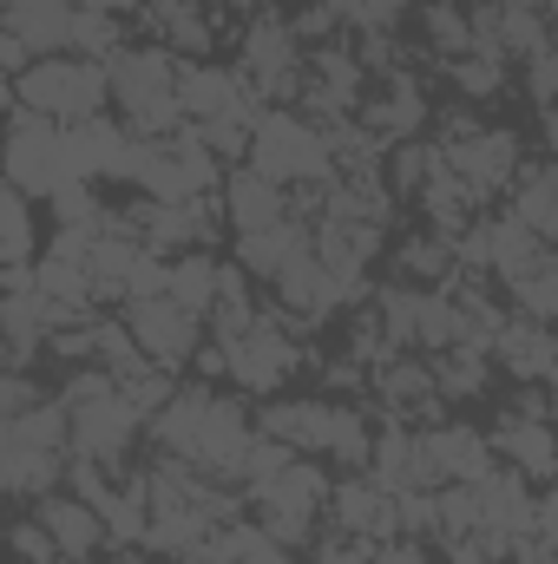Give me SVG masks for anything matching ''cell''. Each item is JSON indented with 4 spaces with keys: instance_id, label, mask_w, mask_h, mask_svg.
<instances>
[{
    "instance_id": "1",
    "label": "cell",
    "mask_w": 558,
    "mask_h": 564,
    "mask_svg": "<svg viewBox=\"0 0 558 564\" xmlns=\"http://www.w3.org/2000/svg\"><path fill=\"white\" fill-rule=\"evenodd\" d=\"M0 184H13L26 204H33V197H53L60 184H79L73 164H66V126L13 106L7 139H0Z\"/></svg>"
},
{
    "instance_id": "2",
    "label": "cell",
    "mask_w": 558,
    "mask_h": 564,
    "mask_svg": "<svg viewBox=\"0 0 558 564\" xmlns=\"http://www.w3.org/2000/svg\"><path fill=\"white\" fill-rule=\"evenodd\" d=\"M244 158H250L257 177H270L282 191H289V184H335V164H329L322 132H315L309 119H296V112H264Z\"/></svg>"
},
{
    "instance_id": "3",
    "label": "cell",
    "mask_w": 558,
    "mask_h": 564,
    "mask_svg": "<svg viewBox=\"0 0 558 564\" xmlns=\"http://www.w3.org/2000/svg\"><path fill=\"white\" fill-rule=\"evenodd\" d=\"M309 361V348L289 335V322H282V308H257V322L224 348V375L244 388V394H257V401H270L282 381L296 375Z\"/></svg>"
},
{
    "instance_id": "4",
    "label": "cell",
    "mask_w": 558,
    "mask_h": 564,
    "mask_svg": "<svg viewBox=\"0 0 558 564\" xmlns=\"http://www.w3.org/2000/svg\"><path fill=\"white\" fill-rule=\"evenodd\" d=\"M139 433H144V421L119 401V388H112V394H99V401H86V408L66 414V453L73 459H93L106 473H126Z\"/></svg>"
},
{
    "instance_id": "5",
    "label": "cell",
    "mask_w": 558,
    "mask_h": 564,
    "mask_svg": "<svg viewBox=\"0 0 558 564\" xmlns=\"http://www.w3.org/2000/svg\"><path fill=\"white\" fill-rule=\"evenodd\" d=\"M433 151H440V164H447L453 177H466V184H473V197H480V204H493V197L513 184V171L526 164V144H519L513 126H486V132H473V139L433 144Z\"/></svg>"
},
{
    "instance_id": "6",
    "label": "cell",
    "mask_w": 558,
    "mask_h": 564,
    "mask_svg": "<svg viewBox=\"0 0 558 564\" xmlns=\"http://www.w3.org/2000/svg\"><path fill=\"white\" fill-rule=\"evenodd\" d=\"M126 328L139 341V355L151 368H191V348L204 341V322L191 308H178L171 295H151V302H126Z\"/></svg>"
},
{
    "instance_id": "7",
    "label": "cell",
    "mask_w": 558,
    "mask_h": 564,
    "mask_svg": "<svg viewBox=\"0 0 558 564\" xmlns=\"http://www.w3.org/2000/svg\"><path fill=\"white\" fill-rule=\"evenodd\" d=\"M106 86H112V106L132 119L144 106H158V99H171V86H178V53H164V46H119L112 59H106Z\"/></svg>"
},
{
    "instance_id": "8",
    "label": "cell",
    "mask_w": 558,
    "mask_h": 564,
    "mask_svg": "<svg viewBox=\"0 0 558 564\" xmlns=\"http://www.w3.org/2000/svg\"><path fill=\"white\" fill-rule=\"evenodd\" d=\"M388 79V93L375 99V106H355V126L368 132V139L382 144H401V139H420L427 132V93H420V73H408V66H388L382 73Z\"/></svg>"
},
{
    "instance_id": "9",
    "label": "cell",
    "mask_w": 558,
    "mask_h": 564,
    "mask_svg": "<svg viewBox=\"0 0 558 564\" xmlns=\"http://www.w3.org/2000/svg\"><path fill=\"white\" fill-rule=\"evenodd\" d=\"M250 414H244V401H230V394H217L211 401V414L197 426V446H191V466L204 473V479H237V459H244V446H250Z\"/></svg>"
},
{
    "instance_id": "10",
    "label": "cell",
    "mask_w": 558,
    "mask_h": 564,
    "mask_svg": "<svg viewBox=\"0 0 558 564\" xmlns=\"http://www.w3.org/2000/svg\"><path fill=\"white\" fill-rule=\"evenodd\" d=\"M322 512L335 519V532H355V539H375V545H388V539H395L388 492H382L368 473H342V479H329V499H322Z\"/></svg>"
},
{
    "instance_id": "11",
    "label": "cell",
    "mask_w": 558,
    "mask_h": 564,
    "mask_svg": "<svg viewBox=\"0 0 558 564\" xmlns=\"http://www.w3.org/2000/svg\"><path fill=\"white\" fill-rule=\"evenodd\" d=\"M493 361H506L513 381H552L558 375V341H552V322H533V315H513L493 328Z\"/></svg>"
},
{
    "instance_id": "12",
    "label": "cell",
    "mask_w": 558,
    "mask_h": 564,
    "mask_svg": "<svg viewBox=\"0 0 558 564\" xmlns=\"http://www.w3.org/2000/svg\"><path fill=\"white\" fill-rule=\"evenodd\" d=\"M33 519L46 525L53 552H60L66 564L99 558V545H106V525H99V512H93L86 499H73V492H46V499H33Z\"/></svg>"
},
{
    "instance_id": "13",
    "label": "cell",
    "mask_w": 558,
    "mask_h": 564,
    "mask_svg": "<svg viewBox=\"0 0 558 564\" xmlns=\"http://www.w3.org/2000/svg\"><path fill=\"white\" fill-rule=\"evenodd\" d=\"M0 33H7L26 59H53V53H66L73 7H66V0H7V7H0Z\"/></svg>"
},
{
    "instance_id": "14",
    "label": "cell",
    "mask_w": 558,
    "mask_h": 564,
    "mask_svg": "<svg viewBox=\"0 0 558 564\" xmlns=\"http://www.w3.org/2000/svg\"><path fill=\"white\" fill-rule=\"evenodd\" d=\"M217 204H224V224L244 237V230H270V224H282L289 210H282V184H270V177H257L250 164H230L224 177H217Z\"/></svg>"
},
{
    "instance_id": "15",
    "label": "cell",
    "mask_w": 558,
    "mask_h": 564,
    "mask_svg": "<svg viewBox=\"0 0 558 564\" xmlns=\"http://www.w3.org/2000/svg\"><path fill=\"white\" fill-rule=\"evenodd\" d=\"M211 401H217V388H211V381H178V388H171V401L144 421L151 446H158V453H171V459H191L197 426H204V414H211Z\"/></svg>"
},
{
    "instance_id": "16",
    "label": "cell",
    "mask_w": 558,
    "mask_h": 564,
    "mask_svg": "<svg viewBox=\"0 0 558 564\" xmlns=\"http://www.w3.org/2000/svg\"><path fill=\"white\" fill-rule=\"evenodd\" d=\"M480 224V250H486V276H500V282H513V276H526L533 263H546L552 257V243H539L513 210H493V217H473Z\"/></svg>"
},
{
    "instance_id": "17",
    "label": "cell",
    "mask_w": 558,
    "mask_h": 564,
    "mask_svg": "<svg viewBox=\"0 0 558 564\" xmlns=\"http://www.w3.org/2000/svg\"><path fill=\"white\" fill-rule=\"evenodd\" d=\"M526 486H546L558 466V446H552V421H519V414H500V433L486 440Z\"/></svg>"
},
{
    "instance_id": "18",
    "label": "cell",
    "mask_w": 558,
    "mask_h": 564,
    "mask_svg": "<svg viewBox=\"0 0 558 564\" xmlns=\"http://www.w3.org/2000/svg\"><path fill=\"white\" fill-rule=\"evenodd\" d=\"M506 210L539 237V243H552L558 237V171L546 158H526L519 171H513V184H506Z\"/></svg>"
},
{
    "instance_id": "19",
    "label": "cell",
    "mask_w": 558,
    "mask_h": 564,
    "mask_svg": "<svg viewBox=\"0 0 558 564\" xmlns=\"http://www.w3.org/2000/svg\"><path fill=\"white\" fill-rule=\"evenodd\" d=\"M171 99H178V112H184V119H217V112H230V106L244 99V86H237V73H230V66L178 59V86H171Z\"/></svg>"
},
{
    "instance_id": "20",
    "label": "cell",
    "mask_w": 558,
    "mask_h": 564,
    "mask_svg": "<svg viewBox=\"0 0 558 564\" xmlns=\"http://www.w3.org/2000/svg\"><path fill=\"white\" fill-rule=\"evenodd\" d=\"M60 479H66V453H40L20 440L0 446V492L7 499H46V492H60Z\"/></svg>"
},
{
    "instance_id": "21",
    "label": "cell",
    "mask_w": 558,
    "mask_h": 564,
    "mask_svg": "<svg viewBox=\"0 0 558 564\" xmlns=\"http://www.w3.org/2000/svg\"><path fill=\"white\" fill-rule=\"evenodd\" d=\"M427 375H433V394H440V401H480L486 381H493V355L453 341V348H440V355L427 361Z\"/></svg>"
},
{
    "instance_id": "22",
    "label": "cell",
    "mask_w": 558,
    "mask_h": 564,
    "mask_svg": "<svg viewBox=\"0 0 558 564\" xmlns=\"http://www.w3.org/2000/svg\"><path fill=\"white\" fill-rule=\"evenodd\" d=\"M296 250H309V224L282 217L270 230H244V237H237V270H244V276H277Z\"/></svg>"
},
{
    "instance_id": "23",
    "label": "cell",
    "mask_w": 558,
    "mask_h": 564,
    "mask_svg": "<svg viewBox=\"0 0 558 564\" xmlns=\"http://www.w3.org/2000/svg\"><path fill=\"white\" fill-rule=\"evenodd\" d=\"M447 276H453V243H447V237L420 230V237H401V243H395V282H408V289H440Z\"/></svg>"
},
{
    "instance_id": "24",
    "label": "cell",
    "mask_w": 558,
    "mask_h": 564,
    "mask_svg": "<svg viewBox=\"0 0 558 564\" xmlns=\"http://www.w3.org/2000/svg\"><path fill=\"white\" fill-rule=\"evenodd\" d=\"M60 99H66V53H53V59H26V66L13 73V106H20V112L60 119Z\"/></svg>"
},
{
    "instance_id": "25",
    "label": "cell",
    "mask_w": 558,
    "mask_h": 564,
    "mask_svg": "<svg viewBox=\"0 0 558 564\" xmlns=\"http://www.w3.org/2000/svg\"><path fill=\"white\" fill-rule=\"evenodd\" d=\"M112 106V86H106V66L99 59H79L66 53V99H60V126H79V119H99Z\"/></svg>"
},
{
    "instance_id": "26",
    "label": "cell",
    "mask_w": 558,
    "mask_h": 564,
    "mask_svg": "<svg viewBox=\"0 0 558 564\" xmlns=\"http://www.w3.org/2000/svg\"><path fill=\"white\" fill-rule=\"evenodd\" d=\"M164 295L204 322V308H211V295H217V257H211V250H178V257H171V276H164Z\"/></svg>"
},
{
    "instance_id": "27",
    "label": "cell",
    "mask_w": 558,
    "mask_h": 564,
    "mask_svg": "<svg viewBox=\"0 0 558 564\" xmlns=\"http://www.w3.org/2000/svg\"><path fill=\"white\" fill-rule=\"evenodd\" d=\"M368 440H375V426H368V414L348 401V408H335L329 401V459H335V473H368Z\"/></svg>"
},
{
    "instance_id": "28",
    "label": "cell",
    "mask_w": 558,
    "mask_h": 564,
    "mask_svg": "<svg viewBox=\"0 0 558 564\" xmlns=\"http://www.w3.org/2000/svg\"><path fill=\"white\" fill-rule=\"evenodd\" d=\"M433 171H440L433 139H401V144H388V151H382V184H388V197H415Z\"/></svg>"
},
{
    "instance_id": "29",
    "label": "cell",
    "mask_w": 558,
    "mask_h": 564,
    "mask_svg": "<svg viewBox=\"0 0 558 564\" xmlns=\"http://www.w3.org/2000/svg\"><path fill=\"white\" fill-rule=\"evenodd\" d=\"M33 289H40L46 302H66V308H79V315H93V276H86V263L33 257Z\"/></svg>"
},
{
    "instance_id": "30",
    "label": "cell",
    "mask_w": 558,
    "mask_h": 564,
    "mask_svg": "<svg viewBox=\"0 0 558 564\" xmlns=\"http://www.w3.org/2000/svg\"><path fill=\"white\" fill-rule=\"evenodd\" d=\"M440 73H447V86H453L466 106L506 93V59H486V53H453V59H440Z\"/></svg>"
},
{
    "instance_id": "31",
    "label": "cell",
    "mask_w": 558,
    "mask_h": 564,
    "mask_svg": "<svg viewBox=\"0 0 558 564\" xmlns=\"http://www.w3.org/2000/svg\"><path fill=\"white\" fill-rule=\"evenodd\" d=\"M119 46H132V33H126V20L119 13H73V33H66V53H79V59H112Z\"/></svg>"
},
{
    "instance_id": "32",
    "label": "cell",
    "mask_w": 558,
    "mask_h": 564,
    "mask_svg": "<svg viewBox=\"0 0 558 564\" xmlns=\"http://www.w3.org/2000/svg\"><path fill=\"white\" fill-rule=\"evenodd\" d=\"M506 302H513V315H533V322H552L558 315V263H533L526 276L506 282Z\"/></svg>"
},
{
    "instance_id": "33",
    "label": "cell",
    "mask_w": 558,
    "mask_h": 564,
    "mask_svg": "<svg viewBox=\"0 0 558 564\" xmlns=\"http://www.w3.org/2000/svg\"><path fill=\"white\" fill-rule=\"evenodd\" d=\"M112 388H119V401L139 414V421H151L164 401H171V388H178V375L171 368H151V361H139V368H126V375H112Z\"/></svg>"
},
{
    "instance_id": "34",
    "label": "cell",
    "mask_w": 558,
    "mask_h": 564,
    "mask_svg": "<svg viewBox=\"0 0 558 564\" xmlns=\"http://www.w3.org/2000/svg\"><path fill=\"white\" fill-rule=\"evenodd\" d=\"M420 26H427L433 59L466 53V7H460V0H420Z\"/></svg>"
},
{
    "instance_id": "35",
    "label": "cell",
    "mask_w": 558,
    "mask_h": 564,
    "mask_svg": "<svg viewBox=\"0 0 558 564\" xmlns=\"http://www.w3.org/2000/svg\"><path fill=\"white\" fill-rule=\"evenodd\" d=\"M33 257V204L0 184V263H26Z\"/></svg>"
},
{
    "instance_id": "36",
    "label": "cell",
    "mask_w": 558,
    "mask_h": 564,
    "mask_svg": "<svg viewBox=\"0 0 558 564\" xmlns=\"http://www.w3.org/2000/svg\"><path fill=\"white\" fill-rule=\"evenodd\" d=\"M433 539L453 545V539H473V486H433Z\"/></svg>"
},
{
    "instance_id": "37",
    "label": "cell",
    "mask_w": 558,
    "mask_h": 564,
    "mask_svg": "<svg viewBox=\"0 0 558 564\" xmlns=\"http://www.w3.org/2000/svg\"><path fill=\"white\" fill-rule=\"evenodd\" d=\"M20 446H40V453H66V408L60 401H33L20 421H13Z\"/></svg>"
},
{
    "instance_id": "38",
    "label": "cell",
    "mask_w": 558,
    "mask_h": 564,
    "mask_svg": "<svg viewBox=\"0 0 558 564\" xmlns=\"http://www.w3.org/2000/svg\"><path fill=\"white\" fill-rule=\"evenodd\" d=\"M46 204H53V217H60V224H86V230H99V217H106V204H99V191H93V184H60Z\"/></svg>"
},
{
    "instance_id": "39",
    "label": "cell",
    "mask_w": 558,
    "mask_h": 564,
    "mask_svg": "<svg viewBox=\"0 0 558 564\" xmlns=\"http://www.w3.org/2000/svg\"><path fill=\"white\" fill-rule=\"evenodd\" d=\"M7 552H13V564H66L60 552H53V539H46L40 519H20V525L7 532Z\"/></svg>"
},
{
    "instance_id": "40",
    "label": "cell",
    "mask_w": 558,
    "mask_h": 564,
    "mask_svg": "<svg viewBox=\"0 0 558 564\" xmlns=\"http://www.w3.org/2000/svg\"><path fill=\"white\" fill-rule=\"evenodd\" d=\"M427 126H433V144H460L473 139V132H486V119L460 99V106H440V112H427Z\"/></svg>"
},
{
    "instance_id": "41",
    "label": "cell",
    "mask_w": 558,
    "mask_h": 564,
    "mask_svg": "<svg viewBox=\"0 0 558 564\" xmlns=\"http://www.w3.org/2000/svg\"><path fill=\"white\" fill-rule=\"evenodd\" d=\"M309 545H315V564H368L375 558V539H355V532H329V539L315 532Z\"/></svg>"
},
{
    "instance_id": "42",
    "label": "cell",
    "mask_w": 558,
    "mask_h": 564,
    "mask_svg": "<svg viewBox=\"0 0 558 564\" xmlns=\"http://www.w3.org/2000/svg\"><path fill=\"white\" fill-rule=\"evenodd\" d=\"M552 86H558V59H552V46L526 53V93H533V106H539V112H552Z\"/></svg>"
},
{
    "instance_id": "43",
    "label": "cell",
    "mask_w": 558,
    "mask_h": 564,
    "mask_svg": "<svg viewBox=\"0 0 558 564\" xmlns=\"http://www.w3.org/2000/svg\"><path fill=\"white\" fill-rule=\"evenodd\" d=\"M46 348H53L60 361H73V368H79V361H93V315H86V322L53 328V335H46Z\"/></svg>"
},
{
    "instance_id": "44",
    "label": "cell",
    "mask_w": 558,
    "mask_h": 564,
    "mask_svg": "<svg viewBox=\"0 0 558 564\" xmlns=\"http://www.w3.org/2000/svg\"><path fill=\"white\" fill-rule=\"evenodd\" d=\"M40 401V388L26 381V368H0V421H20Z\"/></svg>"
},
{
    "instance_id": "45",
    "label": "cell",
    "mask_w": 558,
    "mask_h": 564,
    "mask_svg": "<svg viewBox=\"0 0 558 564\" xmlns=\"http://www.w3.org/2000/svg\"><path fill=\"white\" fill-rule=\"evenodd\" d=\"M322 388L329 394H362L368 388V368H355L348 355H335V361H322Z\"/></svg>"
},
{
    "instance_id": "46",
    "label": "cell",
    "mask_w": 558,
    "mask_h": 564,
    "mask_svg": "<svg viewBox=\"0 0 558 564\" xmlns=\"http://www.w3.org/2000/svg\"><path fill=\"white\" fill-rule=\"evenodd\" d=\"M237 564H289V552L264 539V525H250V539H244V552H237Z\"/></svg>"
},
{
    "instance_id": "47",
    "label": "cell",
    "mask_w": 558,
    "mask_h": 564,
    "mask_svg": "<svg viewBox=\"0 0 558 564\" xmlns=\"http://www.w3.org/2000/svg\"><path fill=\"white\" fill-rule=\"evenodd\" d=\"M368 564H427V552H420V539H388V545H375Z\"/></svg>"
},
{
    "instance_id": "48",
    "label": "cell",
    "mask_w": 558,
    "mask_h": 564,
    "mask_svg": "<svg viewBox=\"0 0 558 564\" xmlns=\"http://www.w3.org/2000/svg\"><path fill=\"white\" fill-rule=\"evenodd\" d=\"M447 564H506V558H486L473 539H453V545H447Z\"/></svg>"
},
{
    "instance_id": "49",
    "label": "cell",
    "mask_w": 558,
    "mask_h": 564,
    "mask_svg": "<svg viewBox=\"0 0 558 564\" xmlns=\"http://www.w3.org/2000/svg\"><path fill=\"white\" fill-rule=\"evenodd\" d=\"M20 66H26V53H20V46L0 33V73H20Z\"/></svg>"
},
{
    "instance_id": "50",
    "label": "cell",
    "mask_w": 558,
    "mask_h": 564,
    "mask_svg": "<svg viewBox=\"0 0 558 564\" xmlns=\"http://www.w3.org/2000/svg\"><path fill=\"white\" fill-rule=\"evenodd\" d=\"M13 106V73H0V112Z\"/></svg>"
},
{
    "instance_id": "51",
    "label": "cell",
    "mask_w": 558,
    "mask_h": 564,
    "mask_svg": "<svg viewBox=\"0 0 558 564\" xmlns=\"http://www.w3.org/2000/svg\"><path fill=\"white\" fill-rule=\"evenodd\" d=\"M86 564H106V558H86ZM119 564H132V558H119Z\"/></svg>"
}]
</instances>
